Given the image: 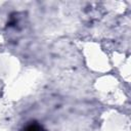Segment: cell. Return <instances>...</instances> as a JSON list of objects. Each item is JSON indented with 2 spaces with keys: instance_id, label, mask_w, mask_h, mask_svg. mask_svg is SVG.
I'll use <instances>...</instances> for the list:
<instances>
[{
  "instance_id": "obj_1",
  "label": "cell",
  "mask_w": 131,
  "mask_h": 131,
  "mask_svg": "<svg viewBox=\"0 0 131 131\" xmlns=\"http://www.w3.org/2000/svg\"><path fill=\"white\" fill-rule=\"evenodd\" d=\"M25 131H42V128L37 124H32V125H29L25 129Z\"/></svg>"
}]
</instances>
